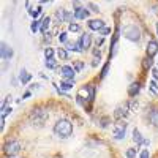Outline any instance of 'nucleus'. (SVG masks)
<instances>
[{
  "mask_svg": "<svg viewBox=\"0 0 158 158\" xmlns=\"http://www.w3.org/2000/svg\"><path fill=\"white\" fill-rule=\"evenodd\" d=\"M81 44H82V48H84V51L85 49H89L90 48V44H92V36H90V33H84L82 36H81Z\"/></svg>",
  "mask_w": 158,
  "mask_h": 158,
  "instance_id": "obj_12",
  "label": "nucleus"
},
{
  "mask_svg": "<svg viewBox=\"0 0 158 158\" xmlns=\"http://www.w3.org/2000/svg\"><path fill=\"white\" fill-rule=\"evenodd\" d=\"M10 112H11V108H3V109H2V118H5Z\"/></svg>",
  "mask_w": 158,
  "mask_h": 158,
  "instance_id": "obj_31",
  "label": "nucleus"
},
{
  "mask_svg": "<svg viewBox=\"0 0 158 158\" xmlns=\"http://www.w3.org/2000/svg\"><path fill=\"white\" fill-rule=\"evenodd\" d=\"M56 21L59 22V24H62V22H67V11L65 10H57V13H56Z\"/></svg>",
  "mask_w": 158,
  "mask_h": 158,
  "instance_id": "obj_13",
  "label": "nucleus"
},
{
  "mask_svg": "<svg viewBox=\"0 0 158 158\" xmlns=\"http://www.w3.org/2000/svg\"><path fill=\"white\" fill-rule=\"evenodd\" d=\"M68 29H70V32H79V30H81V27H79V24H76V22H71Z\"/></svg>",
  "mask_w": 158,
  "mask_h": 158,
  "instance_id": "obj_25",
  "label": "nucleus"
},
{
  "mask_svg": "<svg viewBox=\"0 0 158 158\" xmlns=\"http://www.w3.org/2000/svg\"><path fill=\"white\" fill-rule=\"evenodd\" d=\"M21 150V142L16 141V139H11L5 144V147H3V152L8 155V156H15L16 153H19Z\"/></svg>",
  "mask_w": 158,
  "mask_h": 158,
  "instance_id": "obj_4",
  "label": "nucleus"
},
{
  "mask_svg": "<svg viewBox=\"0 0 158 158\" xmlns=\"http://www.w3.org/2000/svg\"><path fill=\"white\" fill-rule=\"evenodd\" d=\"M156 32H158V24H156Z\"/></svg>",
  "mask_w": 158,
  "mask_h": 158,
  "instance_id": "obj_38",
  "label": "nucleus"
},
{
  "mask_svg": "<svg viewBox=\"0 0 158 158\" xmlns=\"http://www.w3.org/2000/svg\"><path fill=\"white\" fill-rule=\"evenodd\" d=\"M128 112H130V103L118 104V106L115 108V111H114V117L117 118V120H123V118L128 115Z\"/></svg>",
  "mask_w": 158,
  "mask_h": 158,
  "instance_id": "obj_5",
  "label": "nucleus"
},
{
  "mask_svg": "<svg viewBox=\"0 0 158 158\" xmlns=\"http://www.w3.org/2000/svg\"><path fill=\"white\" fill-rule=\"evenodd\" d=\"M52 54H54V51H52L51 48H48V49L44 51V56H46V60H48V59H52Z\"/></svg>",
  "mask_w": 158,
  "mask_h": 158,
  "instance_id": "obj_30",
  "label": "nucleus"
},
{
  "mask_svg": "<svg viewBox=\"0 0 158 158\" xmlns=\"http://www.w3.org/2000/svg\"><path fill=\"white\" fill-rule=\"evenodd\" d=\"M156 52H158V43L155 41V40H150V41L147 43V57L152 59Z\"/></svg>",
  "mask_w": 158,
  "mask_h": 158,
  "instance_id": "obj_8",
  "label": "nucleus"
},
{
  "mask_svg": "<svg viewBox=\"0 0 158 158\" xmlns=\"http://www.w3.org/2000/svg\"><path fill=\"white\" fill-rule=\"evenodd\" d=\"M133 141L138 144V146H141V144H144V139H142V136H141V133H139V130H133Z\"/></svg>",
  "mask_w": 158,
  "mask_h": 158,
  "instance_id": "obj_16",
  "label": "nucleus"
},
{
  "mask_svg": "<svg viewBox=\"0 0 158 158\" xmlns=\"http://www.w3.org/2000/svg\"><path fill=\"white\" fill-rule=\"evenodd\" d=\"M89 29L101 32L104 29V21H101V19H92V21H89Z\"/></svg>",
  "mask_w": 158,
  "mask_h": 158,
  "instance_id": "obj_7",
  "label": "nucleus"
},
{
  "mask_svg": "<svg viewBox=\"0 0 158 158\" xmlns=\"http://www.w3.org/2000/svg\"><path fill=\"white\" fill-rule=\"evenodd\" d=\"M87 16H89V11L84 6H76V10H74V18L76 19H85Z\"/></svg>",
  "mask_w": 158,
  "mask_h": 158,
  "instance_id": "obj_11",
  "label": "nucleus"
},
{
  "mask_svg": "<svg viewBox=\"0 0 158 158\" xmlns=\"http://www.w3.org/2000/svg\"><path fill=\"white\" fill-rule=\"evenodd\" d=\"M59 40H60V43H67V41H68V33H67V32H62V33L59 35Z\"/></svg>",
  "mask_w": 158,
  "mask_h": 158,
  "instance_id": "obj_26",
  "label": "nucleus"
},
{
  "mask_svg": "<svg viewBox=\"0 0 158 158\" xmlns=\"http://www.w3.org/2000/svg\"><path fill=\"white\" fill-rule=\"evenodd\" d=\"M0 51H2V59L8 60V59L13 57V49H11V46H8L6 43H2V48H0Z\"/></svg>",
  "mask_w": 158,
  "mask_h": 158,
  "instance_id": "obj_10",
  "label": "nucleus"
},
{
  "mask_svg": "<svg viewBox=\"0 0 158 158\" xmlns=\"http://www.w3.org/2000/svg\"><path fill=\"white\" fill-rule=\"evenodd\" d=\"M48 117H49V114H48V111H44V109H33V111L30 112V118H32L36 125H43V123L48 120Z\"/></svg>",
  "mask_w": 158,
  "mask_h": 158,
  "instance_id": "obj_3",
  "label": "nucleus"
},
{
  "mask_svg": "<svg viewBox=\"0 0 158 158\" xmlns=\"http://www.w3.org/2000/svg\"><path fill=\"white\" fill-rule=\"evenodd\" d=\"M139 89H141L139 82H133V84L128 87V95H130V97H135L138 92H139Z\"/></svg>",
  "mask_w": 158,
  "mask_h": 158,
  "instance_id": "obj_14",
  "label": "nucleus"
},
{
  "mask_svg": "<svg viewBox=\"0 0 158 158\" xmlns=\"http://www.w3.org/2000/svg\"><path fill=\"white\" fill-rule=\"evenodd\" d=\"M57 56H59V59H60V60H68V51L65 49V48H59Z\"/></svg>",
  "mask_w": 158,
  "mask_h": 158,
  "instance_id": "obj_18",
  "label": "nucleus"
},
{
  "mask_svg": "<svg viewBox=\"0 0 158 158\" xmlns=\"http://www.w3.org/2000/svg\"><path fill=\"white\" fill-rule=\"evenodd\" d=\"M123 35L127 40H130V41H139L141 40V30L138 25L131 24V25H127V27H123Z\"/></svg>",
  "mask_w": 158,
  "mask_h": 158,
  "instance_id": "obj_2",
  "label": "nucleus"
},
{
  "mask_svg": "<svg viewBox=\"0 0 158 158\" xmlns=\"http://www.w3.org/2000/svg\"><path fill=\"white\" fill-rule=\"evenodd\" d=\"M54 133L62 139L70 138L73 135V123L70 120H67V118H60V120H57L56 125H54Z\"/></svg>",
  "mask_w": 158,
  "mask_h": 158,
  "instance_id": "obj_1",
  "label": "nucleus"
},
{
  "mask_svg": "<svg viewBox=\"0 0 158 158\" xmlns=\"http://www.w3.org/2000/svg\"><path fill=\"white\" fill-rule=\"evenodd\" d=\"M46 67L51 68V70L56 68V67H57V60H56L54 57H52V59H48V60H46Z\"/></svg>",
  "mask_w": 158,
  "mask_h": 158,
  "instance_id": "obj_22",
  "label": "nucleus"
},
{
  "mask_svg": "<svg viewBox=\"0 0 158 158\" xmlns=\"http://www.w3.org/2000/svg\"><path fill=\"white\" fill-rule=\"evenodd\" d=\"M19 79H21L22 84H27L30 79H32V76H30V73H27V70H22L21 74H19Z\"/></svg>",
  "mask_w": 158,
  "mask_h": 158,
  "instance_id": "obj_15",
  "label": "nucleus"
},
{
  "mask_svg": "<svg viewBox=\"0 0 158 158\" xmlns=\"http://www.w3.org/2000/svg\"><path fill=\"white\" fill-rule=\"evenodd\" d=\"M141 158H150V153H149V150H144V152L141 153Z\"/></svg>",
  "mask_w": 158,
  "mask_h": 158,
  "instance_id": "obj_34",
  "label": "nucleus"
},
{
  "mask_svg": "<svg viewBox=\"0 0 158 158\" xmlns=\"http://www.w3.org/2000/svg\"><path fill=\"white\" fill-rule=\"evenodd\" d=\"M29 13H30V16H32V18H36L40 13H41V8L38 6V8H35V10H29Z\"/></svg>",
  "mask_w": 158,
  "mask_h": 158,
  "instance_id": "obj_27",
  "label": "nucleus"
},
{
  "mask_svg": "<svg viewBox=\"0 0 158 158\" xmlns=\"http://www.w3.org/2000/svg\"><path fill=\"white\" fill-rule=\"evenodd\" d=\"M94 56H95V57H98V59H100V57H101V52H100V51H98V49H94Z\"/></svg>",
  "mask_w": 158,
  "mask_h": 158,
  "instance_id": "obj_36",
  "label": "nucleus"
},
{
  "mask_svg": "<svg viewBox=\"0 0 158 158\" xmlns=\"http://www.w3.org/2000/svg\"><path fill=\"white\" fill-rule=\"evenodd\" d=\"M125 155H127V158H135L136 156V149H128Z\"/></svg>",
  "mask_w": 158,
  "mask_h": 158,
  "instance_id": "obj_28",
  "label": "nucleus"
},
{
  "mask_svg": "<svg viewBox=\"0 0 158 158\" xmlns=\"http://www.w3.org/2000/svg\"><path fill=\"white\" fill-rule=\"evenodd\" d=\"M142 67H144V70H147V68H150V67H152V59H150V57H147V59H144V62H142Z\"/></svg>",
  "mask_w": 158,
  "mask_h": 158,
  "instance_id": "obj_23",
  "label": "nucleus"
},
{
  "mask_svg": "<svg viewBox=\"0 0 158 158\" xmlns=\"http://www.w3.org/2000/svg\"><path fill=\"white\" fill-rule=\"evenodd\" d=\"M152 74H153V77H155V79H158V70H156V68H153V70H152Z\"/></svg>",
  "mask_w": 158,
  "mask_h": 158,
  "instance_id": "obj_37",
  "label": "nucleus"
},
{
  "mask_svg": "<svg viewBox=\"0 0 158 158\" xmlns=\"http://www.w3.org/2000/svg\"><path fill=\"white\" fill-rule=\"evenodd\" d=\"M89 6L92 8V11H95V13H98V11H100V10H98V6H97V5H94V3H89Z\"/></svg>",
  "mask_w": 158,
  "mask_h": 158,
  "instance_id": "obj_35",
  "label": "nucleus"
},
{
  "mask_svg": "<svg viewBox=\"0 0 158 158\" xmlns=\"http://www.w3.org/2000/svg\"><path fill=\"white\" fill-rule=\"evenodd\" d=\"M149 118H150V122H152L155 127H158V111H152L150 115H149Z\"/></svg>",
  "mask_w": 158,
  "mask_h": 158,
  "instance_id": "obj_20",
  "label": "nucleus"
},
{
  "mask_svg": "<svg viewBox=\"0 0 158 158\" xmlns=\"http://www.w3.org/2000/svg\"><path fill=\"white\" fill-rule=\"evenodd\" d=\"M108 68H109V63H106V65H104V68H103V71H101V76H103V77L106 76V73H108Z\"/></svg>",
  "mask_w": 158,
  "mask_h": 158,
  "instance_id": "obj_33",
  "label": "nucleus"
},
{
  "mask_svg": "<svg viewBox=\"0 0 158 158\" xmlns=\"http://www.w3.org/2000/svg\"><path fill=\"white\" fill-rule=\"evenodd\" d=\"M8 158H15V156H8Z\"/></svg>",
  "mask_w": 158,
  "mask_h": 158,
  "instance_id": "obj_39",
  "label": "nucleus"
},
{
  "mask_svg": "<svg viewBox=\"0 0 158 158\" xmlns=\"http://www.w3.org/2000/svg\"><path fill=\"white\" fill-rule=\"evenodd\" d=\"M62 74H63V77L65 79H74V68L73 67H70V65H65V67H62Z\"/></svg>",
  "mask_w": 158,
  "mask_h": 158,
  "instance_id": "obj_9",
  "label": "nucleus"
},
{
  "mask_svg": "<svg viewBox=\"0 0 158 158\" xmlns=\"http://www.w3.org/2000/svg\"><path fill=\"white\" fill-rule=\"evenodd\" d=\"M73 68H74V71L77 73V71H81V70L84 68V63H82V62H77V63L73 65Z\"/></svg>",
  "mask_w": 158,
  "mask_h": 158,
  "instance_id": "obj_29",
  "label": "nucleus"
},
{
  "mask_svg": "<svg viewBox=\"0 0 158 158\" xmlns=\"http://www.w3.org/2000/svg\"><path fill=\"white\" fill-rule=\"evenodd\" d=\"M49 25H51V18H44L43 21H41V33H46L48 32V29H49Z\"/></svg>",
  "mask_w": 158,
  "mask_h": 158,
  "instance_id": "obj_17",
  "label": "nucleus"
},
{
  "mask_svg": "<svg viewBox=\"0 0 158 158\" xmlns=\"http://www.w3.org/2000/svg\"><path fill=\"white\" fill-rule=\"evenodd\" d=\"M100 33H101L103 36H106V35H109V33H111V29H106V27H104V29H103Z\"/></svg>",
  "mask_w": 158,
  "mask_h": 158,
  "instance_id": "obj_32",
  "label": "nucleus"
},
{
  "mask_svg": "<svg viewBox=\"0 0 158 158\" xmlns=\"http://www.w3.org/2000/svg\"><path fill=\"white\" fill-rule=\"evenodd\" d=\"M150 92H152L153 95H158V85H156V82H155V81H152V82H150Z\"/></svg>",
  "mask_w": 158,
  "mask_h": 158,
  "instance_id": "obj_24",
  "label": "nucleus"
},
{
  "mask_svg": "<svg viewBox=\"0 0 158 158\" xmlns=\"http://www.w3.org/2000/svg\"><path fill=\"white\" fill-rule=\"evenodd\" d=\"M74 85V79H65V81H62V84H60V89H71Z\"/></svg>",
  "mask_w": 158,
  "mask_h": 158,
  "instance_id": "obj_19",
  "label": "nucleus"
},
{
  "mask_svg": "<svg viewBox=\"0 0 158 158\" xmlns=\"http://www.w3.org/2000/svg\"><path fill=\"white\" fill-rule=\"evenodd\" d=\"M125 131H127V123H122V122L115 123V127H114V138L115 139H122L125 136Z\"/></svg>",
  "mask_w": 158,
  "mask_h": 158,
  "instance_id": "obj_6",
  "label": "nucleus"
},
{
  "mask_svg": "<svg viewBox=\"0 0 158 158\" xmlns=\"http://www.w3.org/2000/svg\"><path fill=\"white\" fill-rule=\"evenodd\" d=\"M40 29H41V21H33L32 22V25H30V30L32 32H36V30H40Z\"/></svg>",
  "mask_w": 158,
  "mask_h": 158,
  "instance_id": "obj_21",
  "label": "nucleus"
}]
</instances>
